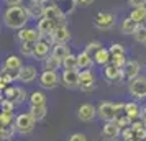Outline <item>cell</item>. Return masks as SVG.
<instances>
[{
  "label": "cell",
  "mask_w": 146,
  "mask_h": 141,
  "mask_svg": "<svg viewBox=\"0 0 146 141\" xmlns=\"http://www.w3.org/2000/svg\"><path fill=\"white\" fill-rule=\"evenodd\" d=\"M28 20H30V13H28V8L23 7V5H10L5 10V15H3L5 25L12 30L25 28Z\"/></svg>",
  "instance_id": "6da1fadb"
},
{
  "label": "cell",
  "mask_w": 146,
  "mask_h": 141,
  "mask_svg": "<svg viewBox=\"0 0 146 141\" xmlns=\"http://www.w3.org/2000/svg\"><path fill=\"white\" fill-rule=\"evenodd\" d=\"M97 113H99V117L104 121H115L120 117L118 107L113 102H102L99 105V108H97Z\"/></svg>",
  "instance_id": "7a4b0ae2"
},
{
  "label": "cell",
  "mask_w": 146,
  "mask_h": 141,
  "mask_svg": "<svg viewBox=\"0 0 146 141\" xmlns=\"http://www.w3.org/2000/svg\"><path fill=\"white\" fill-rule=\"evenodd\" d=\"M128 92L135 99H146V77L138 75L136 79L128 82Z\"/></svg>",
  "instance_id": "3957f363"
},
{
  "label": "cell",
  "mask_w": 146,
  "mask_h": 141,
  "mask_svg": "<svg viewBox=\"0 0 146 141\" xmlns=\"http://www.w3.org/2000/svg\"><path fill=\"white\" fill-rule=\"evenodd\" d=\"M35 117L31 113H20L15 120V126H17V131L21 134L30 133L35 128Z\"/></svg>",
  "instance_id": "277c9868"
},
{
  "label": "cell",
  "mask_w": 146,
  "mask_h": 141,
  "mask_svg": "<svg viewBox=\"0 0 146 141\" xmlns=\"http://www.w3.org/2000/svg\"><path fill=\"white\" fill-rule=\"evenodd\" d=\"M79 89L82 92H92L95 89V77L90 69H82L79 74Z\"/></svg>",
  "instance_id": "5b68a950"
},
{
  "label": "cell",
  "mask_w": 146,
  "mask_h": 141,
  "mask_svg": "<svg viewBox=\"0 0 146 141\" xmlns=\"http://www.w3.org/2000/svg\"><path fill=\"white\" fill-rule=\"evenodd\" d=\"M58 84H59L58 71H48V69H44L40 74V85L43 89H54Z\"/></svg>",
  "instance_id": "8992f818"
},
{
  "label": "cell",
  "mask_w": 146,
  "mask_h": 141,
  "mask_svg": "<svg viewBox=\"0 0 146 141\" xmlns=\"http://www.w3.org/2000/svg\"><path fill=\"white\" fill-rule=\"evenodd\" d=\"M94 25L99 28V30H110L115 25V15L108 13V12H100V13L95 15Z\"/></svg>",
  "instance_id": "52a82bcc"
},
{
  "label": "cell",
  "mask_w": 146,
  "mask_h": 141,
  "mask_svg": "<svg viewBox=\"0 0 146 141\" xmlns=\"http://www.w3.org/2000/svg\"><path fill=\"white\" fill-rule=\"evenodd\" d=\"M104 77L108 82H117V81H121L125 75H123V69L121 67H118L113 62H108V64L104 66Z\"/></svg>",
  "instance_id": "ba28073f"
},
{
  "label": "cell",
  "mask_w": 146,
  "mask_h": 141,
  "mask_svg": "<svg viewBox=\"0 0 146 141\" xmlns=\"http://www.w3.org/2000/svg\"><path fill=\"white\" fill-rule=\"evenodd\" d=\"M3 97L12 100L15 105H20V103H23L27 100V92L20 87H7L5 92H3Z\"/></svg>",
  "instance_id": "9c48e42d"
},
{
  "label": "cell",
  "mask_w": 146,
  "mask_h": 141,
  "mask_svg": "<svg viewBox=\"0 0 146 141\" xmlns=\"http://www.w3.org/2000/svg\"><path fill=\"white\" fill-rule=\"evenodd\" d=\"M79 74L80 71H72V69H64L62 75H61V81L66 85L67 89H76L79 87Z\"/></svg>",
  "instance_id": "30bf717a"
},
{
  "label": "cell",
  "mask_w": 146,
  "mask_h": 141,
  "mask_svg": "<svg viewBox=\"0 0 146 141\" xmlns=\"http://www.w3.org/2000/svg\"><path fill=\"white\" fill-rule=\"evenodd\" d=\"M120 134V125L117 121H105V125L102 126V138L107 141H113L118 138Z\"/></svg>",
  "instance_id": "8fae6325"
},
{
  "label": "cell",
  "mask_w": 146,
  "mask_h": 141,
  "mask_svg": "<svg viewBox=\"0 0 146 141\" xmlns=\"http://www.w3.org/2000/svg\"><path fill=\"white\" fill-rule=\"evenodd\" d=\"M51 36H53L54 44H66L71 40V31L66 28V25H58L51 33Z\"/></svg>",
  "instance_id": "7c38bea8"
},
{
  "label": "cell",
  "mask_w": 146,
  "mask_h": 141,
  "mask_svg": "<svg viewBox=\"0 0 146 141\" xmlns=\"http://www.w3.org/2000/svg\"><path fill=\"white\" fill-rule=\"evenodd\" d=\"M44 18H49V20L58 21L59 25H66V21H64V13L61 12L59 5H56V3L46 5V10H44Z\"/></svg>",
  "instance_id": "4fadbf2b"
},
{
  "label": "cell",
  "mask_w": 146,
  "mask_h": 141,
  "mask_svg": "<svg viewBox=\"0 0 146 141\" xmlns=\"http://www.w3.org/2000/svg\"><path fill=\"white\" fill-rule=\"evenodd\" d=\"M18 40L20 41H30V43H36L41 40V33L38 28H21L18 30Z\"/></svg>",
  "instance_id": "5bb4252c"
},
{
  "label": "cell",
  "mask_w": 146,
  "mask_h": 141,
  "mask_svg": "<svg viewBox=\"0 0 146 141\" xmlns=\"http://www.w3.org/2000/svg\"><path fill=\"white\" fill-rule=\"evenodd\" d=\"M95 115L99 113H97V110L92 103H82L77 110V117H79L80 121H92L95 118Z\"/></svg>",
  "instance_id": "9a60e30c"
},
{
  "label": "cell",
  "mask_w": 146,
  "mask_h": 141,
  "mask_svg": "<svg viewBox=\"0 0 146 141\" xmlns=\"http://www.w3.org/2000/svg\"><path fill=\"white\" fill-rule=\"evenodd\" d=\"M28 13L31 18H36V20H41L44 18V10H46V5L43 2H38V0H31L30 5H28Z\"/></svg>",
  "instance_id": "2e32d148"
},
{
  "label": "cell",
  "mask_w": 146,
  "mask_h": 141,
  "mask_svg": "<svg viewBox=\"0 0 146 141\" xmlns=\"http://www.w3.org/2000/svg\"><path fill=\"white\" fill-rule=\"evenodd\" d=\"M51 49H53V46L41 38L40 41L35 43V58L36 59H44V58H48L51 54Z\"/></svg>",
  "instance_id": "e0dca14e"
},
{
  "label": "cell",
  "mask_w": 146,
  "mask_h": 141,
  "mask_svg": "<svg viewBox=\"0 0 146 141\" xmlns=\"http://www.w3.org/2000/svg\"><path fill=\"white\" fill-rule=\"evenodd\" d=\"M36 77H38V71H36L35 66H23L20 71H18V81L25 82V84L33 82Z\"/></svg>",
  "instance_id": "ac0fdd59"
},
{
  "label": "cell",
  "mask_w": 146,
  "mask_h": 141,
  "mask_svg": "<svg viewBox=\"0 0 146 141\" xmlns=\"http://www.w3.org/2000/svg\"><path fill=\"white\" fill-rule=\"evenodd\" d=\"M139 71H141V66L138 61H126L125 67H123V75L128 81H133L139 75Z\"/></svg>",
  "instance_id": "d6986e66"
},
{
  "label": "cell",
  "mask_w": 146,
  "mask_h": 141,
  "mask_svg": "<svg viewBox=\"0 0 146 141\" xmlns=\"http://www.w3.org/2000/svg\"><path fill=\"white\" fill-rule=\"evenodd\" d=\"M59 23L54 20H49V18H41L40 21H38V31L41 33V36H44V34H51L54 31V28L58 26Z\"/></svg>",
  "instance_id": "ffe728a7"
},
{
  "label": "cell",
  "mask_w": 146,
  "mask_h": 141,
  "mask_svg": "<svg viewBox=\"0 0 146 141\" xmlns=\"http://www.w3.org/2000/svg\"><path fill=\"white\" fill-rule=\"evenodd\" d=\"M21 67H23V62L18 56H8L7 59H5V64H3V69H7V71H12V72H18Z\"/></svg>",
  "instance_id": "44dd1931"
},
{
  "label": "cell",
  "mask_w": 146,
  "mask_h": 141,
  "mask_svg": "<svg viewBox=\"0 0 146 141\" xmlns=\"http://www.w3.org/2000/svg\"><path fill=\"white\" fill-rule=\"evenodd\" d=\"M94 61L100 64V66H105L108 62H112V53L110 49H105V48H100L97 53L94 54Z\"/></svg>",
  "instance_id": "7402d4cb"
},
{
  "label": "cell",
  "mask_w": 146,
  "mask_h": 141,
  "mask_svg": "<svg viewBox=\"0 0 146 141\" xmlns=\"http://www.w3.org/2000/svg\"><path fill=\"white\" fill-rule=\"evenodd\" d=\"M77 61H79V71H82V69H90V67H92V64L95 62V61H94V58L87 53L86 49H84L82 53L77 54Z\"/></svg>",
  "instance_id": "603a6c76"
},
{
  "label": "cell",
  "mask_w": 146,
  "mask_h": 141,
  "mask_svg": "<svg viewBox=\"0 0 146 141\" xmlns=\"http://www.w3.org/2000/svg\"><path fill=\"white\" fill-rule=\"evenodd\" d=\"M138 26H139V23H136L131 17H128V18H125V20L121 21V26L120 28H121V33L123 34H135Z\"/></svg>",
  "instance_id": "cb8c5ba5"
},
{
  "label": "cell",
  "mask_w": 146,
  "mask_h": 141,
  "mask_svg": "<svg viewBox=\"0 0 146 141\" xmlns=\"http://www.w3.org/2000/svg\"><path fill=\"white\" fill-rule=\"evenodd\" d=\"M125 113L135 121V120H138V118H141V108H139V105L136 102H128L125 105Z\"/></svg>",
  "instance_id": "d4e9b609"
},
{
  "label": "cell",
  "mask_w": 146,
  "mask_h": 141,
  "mask_svg": "<svg viewBox=\"0 0 146 141\" xmlns=\"http://www.w3.org/2000/svg\"><path fill=\"white\" fill-rule=\"evenodd\" d=\"M51 54H53L54 58H58L59 61H64L71 54V51H69V48L66 44H54L53 49H51Z\"/></svg>",
  "instance_id": "484cf974"
},
{
  "label": "cell",
  "mask_w": 146,
  "mask_h": 141,
  "mask_svg": "<svg viewBox=\"0 0 146 141\" xmlns=\"http://www.w3.org/2000/svg\"><path fill=\"white\" fill-rule=\"evenodd\" d=\"M130 17H131L133 20L136 21V23H139V25H143L146 21V5H143V7H136L131 10V13H130Z\"/></svg>",
  "instance_id": "4316f807"
},
{
  "label": "cell",
  "mask_w": 146,
  "mask_h": 141,
  "mask_svg": "<svg viewBox=\"0 0 146 141\" xmlns=\"http://www.w3.org/2000/svg\"><path fill=\"white\" fill-rule=\"evenodd\" d=\"M43 61H44V69H48V71H58L62 66V61H59L58 58H54L53 54H49Z\"/></svg>",
  "instance_id": "83f0119b"
},
{
  "label": "cell",
  "mask_w": 146,
  "mask_h": 141,
  "mask_svg": "<svg viewBox=\"0 0 146 141\" xmlns=\"http://www.w3.org/2000/svg\"><path fill=\"white\" fill-rule=\"evenodd\" d=\"M20 53L27 58H35V43L30 41H21L20 44Z\"/></svg>",
  "instance_id": "f1b7e54d"
},
{
  "label": "cell",
  "mask_w": 146,
  "mask_h": 141,
  "mask_svg": "<svg viewBox=\"0 0 146 141\" xmlns=\"http://www.w3.org/2000/svg\"><path fill=\"white\" fill-rule=\"evenodd\" d=\"M62 67H64V69L79 71V61H77V56H74V54H69L66 59L62 61Z\"/></svg>",
  "instance_id": "f546056e"
},
{
  "label": "cell",
  "mask_w": 146,
  "mask_h": 141,
  "mask_svg": "<svg viewBox=\"0 0 146 141\" xmlns=\"http://www.w3.org/2000/svg\"><path fill=\"white\" fill-rule=\"evenodd\" d=\"M46 105H31V110L30 113L35 117V120H43L46 117Z\"/></svg>",
  "instance_id": "4dcf8cb0"
},
{
  "label": "cell",
  "mask_w": 146,
  "mask_h": 141,
  "mask_svg": "<svg viewBox=\"0 0 146 141\" xmlns=\"http://www.w3.org/2000/svg\"><path fill=\"white\" fill-rule=\"evenodd\" d=\"M30 103L31 105H46V95L40 90H36L30 95Z\"/></svg>",
  "instance_id": "1f68e13d"
},
{
  "label": "cell",
  "mask_w": 146,
  "mask_h": 141,
  "mask_svg": "<svg viewBox=\"0 0 146 141\" xmlns=\"http://www.w3.org/2000/svg\"><path fill=\"white\" fill-rule=\"evenodd\" d=\"M15 131H17V126H12V125L2 126L0 128V136H2V140H12V136H13Z\"/></svg>",
  "instance_id": "d6a6232c"
},
{
  "label": "cell",
  "mask_w": 146,
  "mask_h": 141,
  "mask_svg": "<svg viewBox=\"0 0 146 141\" xmlns=\"http://www.w3.org/2000/svg\"><path fill=\"white\" fill-rule=\"evenodd\" d=\"M121 140L123 141H136V133H135V130L131 126H126L123 128V131H121Z\"/></svg>",
  "instance_id": "836d02e7"
},
{
  "label": "cell",
  "mask_w": 146,
  "mask_h": 141,
  "mask_svg": "<svg viewBox=\"0 0 146 141\" xmlns=\"http://www.w3.org/2000/svg\"><path fill=\"white\" fill-rule=\"evenodd\" d=\"M133 36H135V40L138 41V43H143V44H145L146 43V26L145 25H139L138 30L135 31Z\"/></svg>",
  "instance_id": "e575fe53"
},
{
  "label": "cell",
  "mask_w": 146,
  "mask_h": 141,
  "mask_svg": "<svg viewBox=\"0 0 146 141\" xmlns=\"http://www.w3.org/2000/svg\"><path fill=\"white\" fill-rule=\"evenodd\" d=\"M117 123H118L120 125V128L123 126V128H126V126H131V123H133V120L131 118H130V117H128V115L126 113H123V115H120L118 118H117Z\"/></svg>",
  "instance_id": "d590c367"
},
{
  "label": "cell",
  "mask_w": 146,
  "mask_h": 141,
  "mask_svg": "<svg viewBox=\"0 0 146 141\" xmlns=\"http://www.w3.org/2000/svg\"><path fill=\"white\" fill-rule=\"evenodd\" d=\"M12 120H13V113H8V112H2L0 113V123H2V126L12 125Z\"/></svg>",
  "instance_id": "8d00e7d4"
},
{
  "label": "cell",
  "mask_w": 146,
  "mask_h": 141,
  "mask_svg": "<svg viewBox=\"0 0 146 141\" xmlns=\"http://www.w3.org/2000/svg\"><path fill=\"white\" fill-rule=\"evenodd\" d=\"M100 48H102V44H100L99 41H90V43H89V44L86 46V51H87V53H89V54H90V56L94 58V54L97 53V51H99Z\"/></svg>",
  "instance_id": "74e56055"
},
{
  "label": "cell",
  "mask_w": 146,
  "mask_h": 141,
  "mask_svg": "<svg viewBox=\"0 0 146 141\" xmlns=\"http://www.w3.org/2000/svg\"><path fill=\"white\" fill-rule=\"evenodd\" d=\"M110 53H112V56H123L125 54V48L121 44H118V43H113L110 46Z\"/></svg>",
  "instance_id": "f35d334b"
},
{
  "label": "cell",
  "mask_w": 146,
  "mask_h": 141,
  "mask_svg": "<svg viewBox=\"0 0 146 141\" xmlns=\"http://www.w3.org/2000/svg\"><path fill=\"white\" fill-rule=\"evenodd\" d=\"M15 103L8 99H2V112H8V113H13Z\"/></svg>",
  "instance_id": "ab89813d"
},
{
  "label": "cell",
  "mask_w": 146,
  "mask_h": 141,
  "mask_svg": "<svg viewBox=\"0 0 146 141\" xmlns=\"http://www.w3.org/2000/svg\"><path fill=\"white\" fill-rule=\"evenodd\" d=\"M112 62L113 64H117L118 67H125V64H126V58H125V54L123 56H112Z\"/></svg>",
  "instance_id": "60d3db41"
},
{
  "label": "cell",
  "mask_w": 146,
  "mask_h": 141,
  "mask_svg": "<svg viewBox=\"0 0 146 141\" xmlns=\"http://www.w3.org/2000/svg\"><path fill=\"white\" fill-rule=\"evenodd\" d=\"M67 141H87V138H86V134H82V133H72L67 138Z\"/></svg>",
  "instance_id": "b9f144b4"
},
{
  "label": "cell",
  "mask_w": 146,
  "mask_h": 141,
  "mask_svg": "<svg viewBox=\"0 0 146 141\" xmlns=\"http://www.w3.org/2000/svg\"><path fill=\"white\" fill-rule=\"evenodd\" d=\"M128 5L133 8L136 7H143V5H146V0H128Z\"/></svg>",
  "instance_id": "7bdbcfd3"
},
{
  "label": "cell",
  "mask_w": 146,
  "mask_h": 141,
  "mask_svg": "<svg viewBox=\"0 0 146 141\" xmlns=\"http://www.w3.org/2000/svg\"><path fill=\"white\" fill-rule=\"evenodd\" d=\"M74 3H76V5H82V7H87V5L94 3V0H74Z\"/></svg>",
  "instance_id": "ee69618b"
},
{
  "label": "cell",
  "mask_w": 146,
  "mask_h": 141,
  "mask_svg": "<svg viewBox=\"0 0 146 141\" xmlns=\"http://www.w3.org/2000/svg\"><path fill=\"white\" fill-rule=\"evenodd\" d=\"M5 2H7V5L10 7V5H21L23 0H5Z\"/></svg>",
  "instance_id": "f6af8a7d"
},
{
  "label": "cell",
  "mask_w": 146,
  "mask_h": 141,
  "mask_svg": "<svg viewBox=\"0 0 146 141\" xmlns=\"http://www.w3.org/2000/svg\"><path fill=\"white\" fill-rule=\"evenodd\" d=\"M141 120L145 121V125H146V107L141 108Z\"/></svg>",
  "instance_id": "bcb514c9"
},
{
  "label": "cell",
  "mask_w": 146,
  "mask_h": 141,
  "mask_svg": "<svg viewBox=\"0 0 146 141\" xmlns=\"http://www.w3.org/2000/svg\"><path fill=\"white\" fill-rule=\"evenodd\" d=\"M38 2H43V3H48V2H51V0H38Z\"/></svg>",
  "instance_id": "7dc6e473"
},
{
  "label": "cell",
  "mask_w": 146,
  "mask_h": 141,
  "mask_svg": "<svg viewBox=\"0 0 146 141\" xmlns=\"http://www.w3.org/2000/svg\"><path fill=\"white\" fill-rule=\"evenodd\" d=\"M136 141H145V140H136Z\"/></svg>",
  "instance_id": "c3c4849f"
},
{
  "label": "cell",
  "mask_w": 146,
  "mask_h": 141,
  "mask_svg": "<svg viewBox=\"0 0 146 141\" xmlns=\"http://www.w3.org/2000/svg\"><path fill=\"white\" fill-rule=\"evenodd\" d=\"M145 44H146V43H145Z\"/></svg>",
  "instance_id": "681fc988"
}]
</instances>
